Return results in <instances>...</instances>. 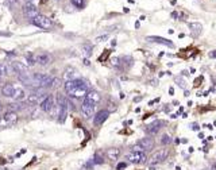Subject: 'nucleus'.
<instances>
[{
  "instance_id": "obj_1",
  "label": "nucleus",
  "mask_w": 216,
  "mask_h": 170,
  "mask_svg": "<svg viewBox=\"0 0 216 170\" xmlns=\"http://www.w3.org/2000/svg\"><path fill=\"white\" fill-rule=\"evenodd\" d=\"M64 88L65 92L70 97L81 99V97L87 96V93L89 92V84L87 81H84L82 78H76V80H70V81H65Z\"/></svg>"
},
{
  "instance_id": "obj_2",
  "label": "nucleus",
  "mask_w": 216,
  "mask_h": 170,
  "mask_svg": "<svg viewBox=\"0 0 216 170\" xmlns=\"http://www.w3.org/2000/svg\"><path fill=\"white\" fill-rule=\"evenodd\" d=\"M126 159L130 162V163H134V165H140V163H145L147 161V157H146V152L145 151H130L127 155H126Z\"/></svg>"
},
{
  "instance_id": "obj_3",
  "label": "nucleus",
  "mask_w": 216,
  "mask_h": 170,
  "mask_svg": "<svg viewBox=\"0 0 216 170\" xmlns=\"http://www.w3.org/2000/svg\"><path fill=\"white\" fill-rule=\"evenodd\" d=\"M31 23L34 24V26L39 27V29H43V30H47L51 27V21H50L47 16H45V15H37L35 18L31 19Z\"/></svg>"
},
{
  "instance_id": "obj_4",
  "label": "nucleus",
  "mask_w": 216,
  "mask_h": 170,
  "mask_svg": "<svg viewBox=\"0 0 216 170\" xmlns=\"http://www.w3.org/2000/svg\"><path fill=\"white\" fill-rule=\"evenodd\" d=\"M39 108L42 109L43 112H51L53 108H54V97L51 96V95H47V96H45L43 99L39 101Z\"/></svg>"
},
{
  "instance_id": "obj_5",
  "label": "nucleus",
  "mask_w": 216,
  "mask_h": 170,
  "mask_svg": "<svg viewBox=\"0 0 216 170\" xmlns=\"http://www.w3.org/2000/svg\"><path fill=\"white\" fill-rule=\"evenodd\" d=\"M146 41L149 42H153V43H159V45H164V46H168L170 49L174 47V43H173L170 39H166V38H162V37H157V35H150L146 38Z\"/></svg>"
},
{
  "instance_id": "obj_6",
  "label": "nucleus",
  "mask_w": 216,
  "mask_h": 170,
  "mask_svg": "<svg viewBox=\"0 0 216 170\" xmlns=\"http://www.w3.org/2000/svg\"><path fill=\"white\" fill-rule=\"evenodd\" d=\"M23 12H24V15H26L27 18H30V19L35 18L37 15H39V12H38V8H37V6H35V4H32L31 1H29V3L24 4V7H23Z\"/></svg>"
},
{
  "instance_id": "obj_7",
  "label": "nucleus",
  "mask_w": 216,
  "mask_h": 170,
  "mask_svg": "<svg viewBox=\"0 0 216 170\" xmlns=\"http://www.w3.org/2000/svg\"><path fill=\"white\" fill-rule=\"evenodd\" d=\"M166 158H168V150L166 149H162V150H159V151H157V152H154V154H153L151 159H150V163H151V165L161 163V162H164Z\"/></svg>"
},
{
  "instance_id": "obj_8",
  "label": "nucleus",
  "mask_w": 216,
  "mask_h": 170,
  "mask_svg": "<svg viewBox=\"0 0 216 170\" xmlns=\"http://www.w3.org/2000/svg\"><path fill=\"white\" fill-rule=\"evenodd\" d=\"M100 101V93L96 91H89L87 93V96L84 97V103H88L91 104V106H95L96 107V104Z\"/></svg>"
},
{
  "instance_id": "obj_9",
  "label": "nucleus",
  "mask_w": 216,
  "mask_h": 170,
  "mask_svg": "<svg viewBox=\"0 0 216 170\" xmlns=\"http://www.w3.org/2000/svg\"><path fill=\"white\" fill-rule=\"evenodd\" d=\"M108 116H109V111H107V109H101V111H99L93 116V124L95 126H101V124L108 119Z\"/></svg>"
},
{
  "instance_id": "obj_10",
  "label": "nucleus",
  "mask_w": 216,
  "mask_h": 170,
  "mask_svg": "<svg viewBox=\"0 0 216 170\" xmlns=\"http://www.w3.org/2000/svg\"><path fill=\"white\" fill-rule=\"evenodd\" d=\"M81 115L85 119H91L92 116H95V106H91V104H88V103H82Z\"/></svg>"
},
{
  "instance_id": "obj_11",
  "label": "nucleus",
  "mask_w": 216,
  "mask_h": 170,
  "mask_svg": "<svg viewBox=\"0 0 216 170\" xmlns=\"http://www.w3.org/2000/svg\"><path fill=\"white\" fill-rule=\"evenodd\" d=\"M162 124H164V122L162 120H154L153 123H150L149 126H146V132L147 134H150V135H155L161 130Z\"/></svg>"
},
{
  "instance_id": "obj_12",
  "label": "nucleus",
  "mask_w": 216,
  "mask_h": 170,
  "mask_svg": "<svg viewBox=\"0 0 216 170\" xmlns=\"http://www.w3.org/2000/svg\"><path fill=\"white\" fill-rule=\"evenodd\" d=\"M3 120L8 124H15V123H18V120H19V116H18V114L15 111H7L6 114L3 115Z\"/></svg>"
},
{
  "instance_id": "obj_13",
  "label": "nucleus",
  "mask_w": 216,
  "mask_h": 170,
  "mask_svg": "<svg viewBox=\"0 0 216 170\" xmlns=\"http://www.w3.org/2000/svg\"><path fill=\"white\" fill-rule=\"evenodd\" d=\"M37 58V64H39L41 66H47L51 62V56L49 53H39L38 56H35Z\"/></svg>"
},
{
  "instance_id": "obj_14",
  "label": "nucleus",
  "mask_w": 216,
  "mask_h": 170,
  "mask_svg": "<svg viewBox=\"0 0 216 170\" xmlns=\"http://www.w3.org/2000/svg\"><path fill=\"white\" fill-rule=\"evenodd\" d=\"M138 144L143 149V151H150V150L154 149V141H153V138H142L138 142Z\"/></svg>"
},
{
  "instance_id": "obj_15",
  "label": "nucleus",
  "mask_w": 216,
  "mask_h": 170,
  "mask_svg": "<svg viewBox=\"0 0 216 170\" xmlns=\"http://www.w3.org/2000/svg\"><path fill=\"white\" fill-rule=\"evenodd\" d=\"M15 91H16V86H15L14 84H6V85H3V88H1V93H3V96L11 97V99L14 97Z\"/></svg>"
},
{
  "instance_id": "obj_16",
  "label": "nucleus",
  "mask_w": 216,
  "mask_h": 170,
  "mask_svg": "<svg viewBox=\"0 0 216 170\" xmlns=\"http://www.w3.org/2000/svg\"><path fill=\"white\" fill-rule=\"evenodd\" d=\"M11 65H12V67H14L15 73H18V74H21V73H26V72L29 70V66H27V65H24L23 62L14 61Z\"/></svg>"
},
{
  "instance_id": "obj_17",
  "label": "nucleus",
  "mask_w": 216,
  "mask_h": 170,
  "mask_svg": "<svg viewBox=\"0 0 216 170\" xmlns=\"http://www.w3.org/2000/svg\"><path fill=\"white\" fill-rule=\"evenodd\" d=\"M65 80L66 81H70V80H76V78H79V74H77V70L74 69V67H70V66H68L66 69H65Z\"/></svg>"
},
{
  "instance_id": "obj_18",
  "label": "nucleus",
  "mask_w": 216,
  "mask_h": 170,
  "mask_svg": "<svg viewBox=\"0 0 216 170\" xmlns=\"http://www.w3.org/2000/svg\"><path fill=\"white\" fill-rule=\"evenodd\" d=\"M188 27L193 32V35H199L203 30V24L200 22H190V23H188Z\"/></svg>"
},
{
  "instance_id": "obj_19",
  "label": "nucleus",
  "mask_w": 216,
  "mask_h": 170,
  "mask_svg": "<svg viewBox=\"0 0 216 170\" xmlns=\"http://www.w3.org/2000/svg\"><path fill=\"white\" fill-rule=\"evenodd\" d=\"M120 155V150L116 149V147H111V149L107 150V158L109 161H116Z\"/></svg>"
},
{
  "instance_id": "obj_20",
  "label": "nucleus",
  "mask_w": 216,
  "mask_h": 170,
  "mask_svg": "<svg viewBox=\"0 0 216 170\" xmlns=\"http://www.w3.org/2000/svg\"><path fill=\"white\" fill-rule=\"evenodd\" d=\"M12 99L16 100V101H22V100H24L26 99V91H24L22 86H16V91H15V95H14Z\"/></svg>"
},
{
  "instance_id": "obj_21",
  "label": "nucleus",
  "mask_w": 216,
  "mask_h": 170,
  "mask_svg": "<svg viewBox=\"0 0 216 170\" xmlns=\"http://www.w3.org/2000/svg\"><path fill=\"white\" fill-rule=\"evenodd\" d=\"M24 58H26V62H27V66H34L37 64V58L32 53H26L24 54Z\"/></svg>"
},
{
  "instance_id": "obj_22",
  "label": "nucleus",
  "mask_w": 216,
  "mask_h": 170,
  "mask_svg": "<svg viewBox=\"0 0 216 170\" xmlns=\"http://www.w3.org/2000/svg\"><path fill=\"white\" fill-rule=\"evenodd\" d=\"M170 142H172V138H170L169 134H164L161 136V144H162V146H168Z\"/></svg>"
},
{
  "instance_id": "obj_23",
  "label": "nucleus",
  "mask_w": 216,
  "mask_h": 170,
  "mask_svg": "<svg viewBox=\"0 0 216 170\" xmlns=\"http://www.w3.org/2000/svg\"><path fill=\"white\" fill-rule=\"evenodd\" d=\"M92 49H93V46H92L91 43H85L84 46H82V50H84V56L89 57L92 54Z\"/></svg>"
},
{
  "instance_id": "obj_24",
  "label": "nucleus",
  "mask_w": 216,
  "mask_h": 170,
  "mask_svg": "<svg viewBox=\"0 0 216 170\" xmlns=\"http://www.w3.org/2000/svg\"><path fill=\"white\" fill-rule=\"evenodd\" d=\"M70 1H72V4L79 10H82L85 6V0H70Z\"/></svg>"
},
{
  "instance_id": "obj_25",
  "label": "nucleus",
  "mask_w": 216,
  "mask_h": 170,
  "mask_svg": "<svg viewBox=\"0 0 216 170\" xmlns=\"http://www.w3.org/2000/svg\"><path fill=\"white\" fill-rule=\"evenodd\" d=\"M92 161H93V163H95V165H101L103 162H104V159H103V157L100 155V152H96Z\"/></svg>"
},
{
  "instance_id": "obj_26",
  "label": "nucleus",
  "mask_w": 216,
  "mask_h": 170,
  "mask_svg": "<svg viewBox=\"0 0 216 170\" xmlns=\"http://www.w3.org/2000/svg\"><path fill=\"white\" fill-rule=\"evenodd\" d=\"M107 39H108V34H105V35L97 37V38H96V42H104V41H107Z\"/></svg>"
},
{
  "instance_id": "obj_27",
  "label": "nucleus",
  "mask_w": 216,
  "mask_h": 170,
  "mask_svg": "<svg viewBox=\"0 0 216 170\" xmlns=\"http://www.w3.org/2000/svg\"><path fill=\"white\" fill-rule=\"evenodd\" d=\"M176 81L180 84V86H181V88H185V81L182 80V77H177V78H176Z\"/></svg>"
},
{
  "instance_id": "obj_28",
  "label": "nucleus",
  "mask_w": 216,
  "mask_h": 170,
  "mask_svg": "<svg viewBox=\"0 0 216 170\" xmlns=\"http://www.w3.org/2000/svg\"><path fill=\"white\" fill-rule=\"evenodd\" d=\"M126 167H127V163H126V162H120V163H118L116 170H123V169H126Z\"/></svg>"
},
{
  "instance_id": "obj_29",
  "label": "nucleus",
  "mask_w": 216,
  "mask_h": 170,
  "mask_svg": "<svg viewBox=\"0 0 216 170\" xmlns=\"http://www.w3.org/2000/svg\"><path fill=\"white\" fill-rule=\"evenodd\" d=\"M190 128L195 130V131H199V130H200V126H199L197 123H192V124H190Z\"/></svg>"
},
{
  "instance_id": "obj_30",
  "label": "nucleus",
  "mask_w": 216,
  "mask_h": 170,
  "mask_svg": "<svg viewBox=\"0 0 216 170\" xmlns=\"http://www.w3.org/2000/svg\"><path fill=\"white\" fill-rule=\"evenodd\" d=\"M172 18L173 19H178V18H180V14H178L177 11H173L172 12Z\"/></svg>"
},
{
  "instance_id": "obj_31",
  "label": "nucleus",
  "mask_w": 216,
  "mask_h": 170,
  "mask_svg": "<svg viewBox=\"0 0 216 170\" xmlns=\"http://www.w3.org/2000/svg\"><path fill=\"white\" fill-rule=\"evenodd\" d=\"M209 58H216V50H212V51H209Z\"/></svg>"
},
{
  "instance_id": "obj_32",
  "label": "nucleus",
  "mask_w": 216,
  "mask_h": 170,
  "mask_svg": "<svg viewBox=\"0 0 216 170\" xmlns=\"http://www.w3.org/2000/svg\"><path fill=\"white\" fill-rule=\"evenodd\" d=\"M142 100V96H138V97H134V103H138V101H140Z\"/></svg>"
},
{
  "instance_id": "obj_33",
  "label": "nucleus",
  "mask_w": 216,
  "mask_h": 170,
  "mask_svg": "<svg viewBox=\"0 0 216 170\" xmlns=\"http://www.w3.org/2000/svg\"><path fill=\"white\" fill-rule=\"evenodd\" d=\"M84 64L89 66V65H91V62H89V59H88V58H84Z\"/></svg>"
},
{
  "instance_id": "obj_34",
  "label": "nucleus",
  "mask_w": 216,
  "mask_h": 170,
  "mask_svg": "<svg viewBox=\"0 0 216 170\" xmlns=\"http://www.w3.org/2000/svg\"><path fill=\"white\" fill-rule=\"evenodd\" d=\"M169 93L170 95H174V88H169Z\"/></svg>"
},
{
  "instance_id": "obj_35",
  "label": "nucleus",
  "mask_w": 216,
  "mask_h": 170,
  "mask_svg": "<svg viewBox=\"0 0 216 170\" xmlns=\"http://www.w3.org/2000/svg\"><path fill=\"white\" fill-rule=\"evenodd\" d=\"M199 138H201V139L204 138V134H203V132H200V134H199Z\"/></svg>"
},
{
  "instance_id": "obj_36",
  "label": "nucleus",
  "mask_w": 216,
  "mask_h": 170,
  "mask_svg": "<svg viewBox=\"0 0 216 170\" xmlns=\"http://www.w3.org/2000/svg\"><path fill=\"white\" fill-rule=\"evenodd\" d=\"M1 107H3V106H1V103H0V112H1Z\"/></svg>"
},
{
  "instance_id": "obj_37",
  "label": "nucleus",
  "mask_w": 216,
  "mask_h": 170,
  "mask_svg": "<svg viewBox=\"0 0 216 170\" xmlns=\"http://www.w3.org/2000/svg\"><path fill=\"white\" fill-rule=\"evenodd\" d=\"M150 170H155V169H154V167H150Z\"/></svg>"
},
{
  "instance_id": "obj_38",
  "label": "nucleus",
  "mask_w": 216,
  "mask_h": 170,
  "mask_svg": "<svg viewBox=\"0 0 216 170\" xmlns=\"http://www.w3.org/2000/svg\"><path fill=\"white\" fill-rule=\"evenodd\" d=\"M0 84H1V77H0Z\"/></svg>"
}]
</instances>
